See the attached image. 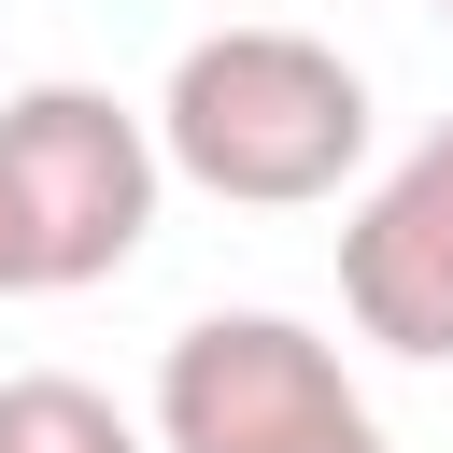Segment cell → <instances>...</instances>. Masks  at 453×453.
Wrapping results in <instances>:
<instances>
[{
	"label": "cell",
	"instance_id": "obj_2",
	"mask_svg": "<svg viewBox=\"0 0 453 453\" xmlns=\"http://www.w3.org/2000/svg\"><path fill=\"white\" fill-rule=\"evenodd\" d=\"M156 113H127L113 85H14L0 99V212H14V255H28V297H71V283H113L156 226Z\"/></svg>",
	"mask_w": 453,
	"mask_h": 453
},
{
	"label": "cell",
	"instance_id": "obj_7",
	"mask_svg": "<svg viewBox=\"0 0 453 453\" xmlns=\"http://www.w3.org/2000/svg\"><path fill=\"white\" fill-rule=\"evenodd\" d=\"M0 297H28V255H14V212H0Z\"/></svg>",
	"mask_w": 453,
	"mask_h": 453
},
{
	"label": "cell",
	"instance_id": "obj_8",
	"mask_svg": "<svg viewBox=\"0 0 453 453\" xmlns=\"http://www.w3.org/2000/svg\"><path fill=\"white\" fill-rule=\"evenodd\" d=\"M439 14H453V0H439Z\"/></svg>",
	"mask_w": 453,
	"mask_h": 453
},
{
	"label": "cell",
	"instance_id": "obj_1",
	"mask_svg": "<svg viewBox=\"0 0 453 453\" xmlns=\"http://www.w3.org/2000/svg\"><path fill=\"white\" fill-rule=\"evenodd\" d=\"M156 156L226 212H311L368 170V71L311 28H198L156 85Z\"/></svg>",
	"mask_w": 453,
	"mask_h": 453
},
{
	"label": "cell",
	"instance_id": "obj_6",
	"mask_svg": "<svg viewBox=\"0 0 453 453\" xmlns=\"http://www.w3.org/2000/svg\"><path fill=\"white\" fill-rule=\"evenodd\" d=\"M297 453H396V439H382V425L354 411V425H326V439H297Z\"/></svg>",
	"mask_w": 453,
	"mask_h": 453
},
{
	"label": "cell",
	"instance_id": "obj_4",
	"mask_svg": "<svg viewBox=\"0 0 453 453\" xmlns=\"http://www.w3.org/2000/svg\"><path fill=\"white\" fill-rule=\"evenodd\" d=\"M340 311L354 340L411 354V368H453V127H425L340 226Z\"/></svg>",
	"mask_w": 453,
	"mask_h": 453
},
{
	"label": "cell",
	"instance_id": "obj_5",
	"mask_svg": "<svg viewBox=\"0 0 453 453\" xmlns=\"http://www.w3.org/2000/svg\"><path fill=\"white\" fill-rule=\"evenodd\" d=\"M0 453H142V425H127L99 382L28 368V382H0Z\"/></svg>",
	"mask_w": 453,
	"mask_h": 453
},
{
	"label": "cell",
	"instance_id": "obj_3",
	"mask_svg": "<svg viewBox=\"0 0 453 453\" xmlns=\"http://www.w3.org/2000/svg\"><path fill=\"white\" fill-rule=\"evenodd\" d=\"M354 411V368L297 311H198L156 354V453H297Z\"/></svg>",
	"mask_w": 453,
	"mask_h": 453
}]
</instances>
